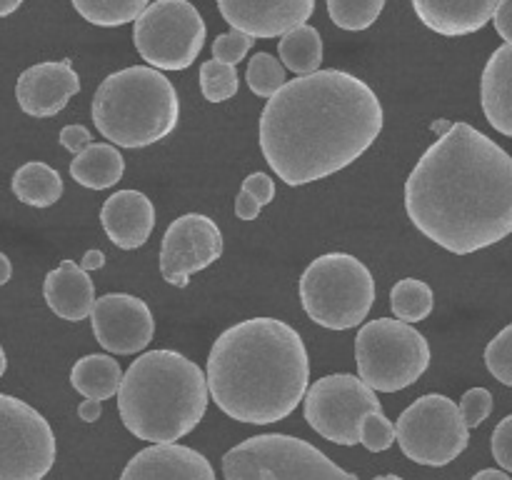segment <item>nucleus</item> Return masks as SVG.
Returning <instances> with one entry per match:
<instances>
[{
    "label": "nucleus",
    "mask_w": 512,
    "mask_h": 480,
    "mask_svg": "<svg viewBox=\"0 0 512 480\" xmlns=\"http://www.w3.org/2000/svg\"><path fill=\"white\" fill-rule=\"evenodd\" d=\"M375 480H403V478H398V475H378Z\"/></svg>",
    "instance_id": "nucleus-46"
},
{
    "label": "nucleus",
    "mask_w": 512,
    "mask_h": 480,
    "mask_svg": "<svg viewBox=\"0 0 512 480\" xmlns=\"http://www.w3.org/2000/svg\"><path fill=\"white\" fill-rule=\"evenodd\" d=\"M223 255V233L208 215L188 213L168 225L160 245V275L185 288L190 275L210 268Z\"/></svg>",
    "instance_id": "nucleus-13"
},
{
    "label": "nucleus",
    "mask_w": 512,
    "mask_h": 480,
    "mask_svg": "<svg viewBox=\"0 0 512 480\" xmlns=\"http://www.w3.org/2000/svg\"><path fill=\"white\" fill-rule=\"evenodd\" d=\"M435 295L428 283L418 278H403L390 290V308L395 318L405 323H420L433 313Z\"/></svg>",
    "instance_id": "nucleus-26"
},
{
    "label": "nucleus",
    "mask_w": 512,
    "mask_h": 480,
    "mask_svg": "<svg viewBox=\"0 0 512 480\" xmlns=\"http://www.w3.org/2000/svg\"><path fill=\"white\" fill-rule=\"evenodd\" d=\"M493 458L498 460L500 468L512 473V415L500 420L498 428L493 430Z\"/></svg>",
    "instance_id": "nucleus-35"
},
{
    "label": "nucleus",
    "mask_w": 512,
    "mask_h": 480,
    "mask_svg": "<svg viewBox=\"0 0 512 480\" xmlns=\"http://www.w3.org/2000/svg\"><path fill=\"white\" fill-rule=\"evenodd\" d=\"M100 223L110 243L120 250L140 248L153 233V200L140 190H118L100 208Z\"/></svg>",
    "instance_id": "nucleus-18"
},
{
    "label": "nucleus",
    "mask_w": 512,
    "mask_h": 480,
    "mask_svg": "<svg viewBox=\"0 0 512 480\" xmlns=\"http://www.w3.org/2000/svg\"><path fill=\"white\" fill-rule=\"evenodd\" d=\"M225 480H358L308 440L265 433L243 440L223 458Z\"/></svg>",
    "instance_id": "nucleus-7"
},
{
    "label": "nucleus",
    "mask_w": 512,
    "mask_h": 480,
    "mask_svg": "<svg viewBox=\"0 0 512 480\" xmlns=\"http://www.w3.org/2000/svg\"><path fill=\"white\" fill-rule=\"evenodd\" d=\"M203 15L188 0H155L133 23L140 58L158 70H185L205 45Z\"/></svg>",
    "instance_id": "nucleus-9"
},
{
    "label": "nucleus",
    "mask_w": 512,
    "mask_h": 480,
    "mask_svg": "<svg viewBox=\"0 0 512 480\" xmlns=\"http://www.w3.org/2000/svg\"><path fill=\"white\" fill-rule=\"evenodd\" d=\"M480 100L488 123L512 138V43L500 45L485 63Z\"/></svg>",
    "instance_id": "nucleus-21"
},
{
    "label": "nucleus",
    "mask_w": 512,
    "mask_h": 480,
    "mask_svg": "<svg viewBox=\"0 0 512 480\" xmlns=\"http://www.w3.org/2000/svg\"><path fill=\"white\" fill-rule=\"evenodd\" d=\"M385 0H328V15L338 28L358 33L380 18Z\"/></svg>",
    "instance_id": "nucleus-28"
},
{
    "label": "nucleus",
    "mask_w": 512,
    "mask_h": 480,
    "mask_svg": "<svg viewBox=\"0 0 512 480\" xmlns=\"http://www.w3.org/2000/svg\"><path fill=\"white\" fill-rule=\"evenodd\" d=\"M395 440H398V430L385 418L383 410H375V413L365 415L363 425H360V443L365 445V450H370V453H383Z\"/></svg>",
    "instance_id": "nucleus-32"
},
{
    "label": "nucleus",
    "mask_w": 512,
    "mask_h": 480,
    "mask_svg": "<svg viewBox=\"0 0 512 480\" xmlns=\"http://www.w3.org/2000/svg\"><path fill=\"white\" fill-rule=\"evenodd\" d=\"M208 375L175 350H148L125 370L118 413L125 428L150 443L193 433L208 410Z\"/></svg>",
    "instance_id": "nucleus-4"
},
{
    "label": "nucleus",
    "mask_w": 512,
    "mask_h": 480,
    "mask_svg": "<svg viewBox=\"0 0 512 480\" xmlns=\"http://www.w3.org/2000/svg\"><path fill=\"white\" fill-rule=\"evenodd\" d=\"M205 375L210 398L228 418L253 425L278 423L308 393V348L298 330L283 320H240L218 335Z\"/></svg>",
    "instance_id": "nucleus-3"
},
{
    "label": "nucleus",
    "mask_w": 512,
    "mask_h": 480,
    "mask_svg": "<svg viewBox=\"0 0 512 480\" xmlns=\"http://www.w3.org/2000/svg\"><path fill=\"white\" fill-rule=\"evenodd\" d=\"M243 190H248L260 205H268L275 200V183L273 178L265 173H250L248 178L243 180Z\"/></svg>",
    "instance_id": "nucleus-36"
},
{
    "label": "nucleus",
    "mask_w": 512,
    "mask_h": 480,
    "mask_svg": "<svg viewBox=\"0 0 512 480\" xmlns=\"http://www.w3.org/2000/svg\"><path fill=\"white\" fill-rule=\"evenodd\" d=\"M493 25L500 38L512 43V0H500L493 15Z\"/></svg>",
    "instance_id": "nucleus-38"
},
{
    "label": "nucleus",
    "mask_w": 512,
    "mask_h": 480,
    "mask_svg": "<svg viewBox=\"0 0 512 480\" xmlns=\"http://www.w3.org/2000/svg\"><path fill=\"white\" fill-rule=\"evenodd\" d=\"M23 5V0H0V18H8Z\"/></svg>",
    "instance_id": "nucleus-44"
},
{
    "label": "nucleus",
    "mask_w": 512,
    "mask_h": 480,
    "mask_svg": "<svg viewBox=\"0 0 512 480\" xmlns=\"http://www.w3.org/2000/svg\"><path fill=\"white\" fill-rule=\"evenodd\" d=\"M260 210H263V205H260L248 190L240 188L238 198H235V215H238L240 220H255L260 215Z\"/></svg>",
    "instance_id": "nucleus-39"
},
{
    "label": "nucleus",
    "mask_w": 512,
    "mask_h": 480,
    "mask_svg": "<svg viewBox=\"0 0 512 480\" xmlns=\"http://www.w3.org/2000/svg\"><path fill=\"white\" fill-rule=\"evenodd\" d=\"M55 455L48 420L25 400L0 393V480H43Z\"/></svg>",
    "instance_id": "nucleus-11"
},
{
    "label": "nucleus",
    "mask_w": 512,
    "mask_h": 480,
    "mask_svg": "<svg viewBox=\"0 0 512 480\" xmlns=\"http://www.w3.org/2000/svg\"><path fill=\"white\" fill-rule=\"evenodd\" d=\"M120 480H215V470L188 445L153 443L128 460Z\"/></svg>",
    "instance_id": "nucleus-17"
},
{
    "label": "nucleus",
    "mask_w": 512,
    "mask_h": 480,
    "mask_svg": "<svg viewBox=\"0 0 512 480\" xmlns=\"http://www.w3.org/2000/svg\"><path fill=\"white\" fill-rule=\"evenodd\" d=\"M253 35L240 33V30H230V33L218 35L213 40V58L220 63L238 65L240 60H245V55L253 48Z\"/></svg>",
    "instance_id": "nucleus-33"
},
{
    "label": "nucleus",
    "mask_w": 512,
    "mask_h": 480,
    "mask_svg": "<svg viewBox=\"0 0 512 480\" xmlns=\"http://www.w3.org/2000/svg\"><path fill=\"white\" fill-rule=\"evenodd\" d=\"M240 88V78L235 65L220 63V60H205L200 65V93L208 103H225L235 98Z\"/></svg>",
    "instance_id": "nucleus-29"
},
{
    "label": "nucleus",
    "mask_w": 512,
    "mask_h": 480,
    "mask_svg": "<svg viewBox=\"0 0 512 480\" xmlns=\"http://www.w3.org/2000/svg\"><path fill=\"white\" fill-rule=\"evenodd\" d=\"M90 323L95 340L115 355L140 353L155 335V320L148 303L128 293H108L95 300Z\"/></svg>",
    "instance_id": "nucleus-14"
},
{
    "label": "nucleus",
    "mask_w": 512,
    "mask_h": 480,
    "mask_svg": "<svg viewBox=\"0 0 512 480\" xmlns=\"http://www.w3.org/2000/svg\"><path fill=\"white\" fill-rule=\"evenodd\" d=\"M460 413L468 428H478L493 413V393L488 388H470L460 400Z\"/></svg>",
    "instance_id": "nucleus-34"
},
{
    "label": "nucleus",
    "mask_w": 512,
    "mask_h": 480,
    "mask_svg": "<svg viewBox=\"0 0 512 480\" xmlns=\"http://www.w3.org/2000/svg\"><path fill=\"white\" fill-rule=\"evenodd\" d=\"M470 480H512L508 473H503V470H495V468H485L480 470L478 475H473Z\"/></svg>",
    "instance_id": "nucleus-42"
},
{
    "label": "nucleus",
    "mask_w": 512,
    "mask_h": 480,
    "mask_svg": "<svg viewBox=\"0 0 512 480\" xmlns=\"http://www.w3.org/2000/svg\"><path fill=\"white\" fill-rule=\"evenodd\" d=\"M43 298L58 318L80 323L90 318L95 308V285L88 270H83L73 260H63L58 268L45 275Z\"/></svg>",
    "instance_id": "nucleus-20"
},
{
    "label": "nucleus",
    "mask_w": 512,
    "mask_h": 480,
    "mask_svg": "<svg viewBox=\"0 0 512 480\" xmlns=\"http://www.w3.org/2000/svg\"><path fill=\"white\" fill-rule=\"evenodd\" d=\"M355 363L370 388L378 393H398L428 370L430 345L405 320L378 318L358 330Z\"/></svg>",
    "instance_id": "nucleus-8"
},
{
    "label": "nucleus",
    "mask_w": 512,
    "mask_h": 480,
    "mask_svg": "<svg viewBox=\"0 0 512 480\" xmlns=\"http://www.w3.org/2000/svg\"><path fill=\"white\" fill-rule=\"evenodd\" d=\"M90 143H93V135H90V130L85 125H65L60 130V145L65 150H70L73 155L83 153Z\"/></svg>",
    "instance_id": "nucleus-37"
},
{
    "label": "nucleus",
    "mask_w": 512,
    "mask_h": 480,
    "mask_svg": "<svg viewBox=\"0 0 512 480\" xmlns=\"http://www.w3.org/2000/svg\"><path fill=\"white\" fill-rule=\"evenodd\" d=\"M415 228L455 255L512 233V158L470 123H450L405 180Z\"/></svg>",
    "instance_id": "nucleus-1"
},
{
    "label": "nucleus",
    "mask_w": 512,
    "mask_h": 480,
    "mask_svg": "<svg viewBox=\"0 0 512 480\" xmlns=\"http://www.w3.org/2000/svg\"><path fill=\"white\" fill-rule=\"evenodd\" d=\"M378 93L345 70L295 75L260 115V150L283 183L308 185L340 173L378 140Z\"/></svg>",
    "instance_id": "nucleus-2"
},
{
    "label": "nucleus",
    "mask_w": 512,
    "mask_h": 480,
    "mask_svg": "<svg viewBox=\"0 0 512 480\" xmlns=\"http://www.w3.org/2000/svg\"><path fill=\"white\" fill-rule=\"evenodd\" d=\"M100 413H103V405H100V400L85 398L83 403L78 405V415H80V420H85V423H95V420L100 418Z\"/></svg>",
    "instance_id": "nucleus-40"
},
{
    "label": "nucleus",
    "mask_w": 512,
    "mask_h": 480,
    "mask_svg": "<svg viewBox=\"0 0 512 480\" xmlns=\"http://www.w3.org/2000/svg\"><path fill=\"white\" fill-rule=\"evenodd\" d=\"M500 0H413L420 23L445 38H463L493 20Z\"/></svg>",
    "instance_id": "nucleus-19"
},
{
    "label": "nucleus",
    "mask_w": 512,
    "mask_h": 480,
    "mask_svg": "<svg viewBox=\"0 0 512 480\" xmlns=\"http://www.w3.org/2000/svg\"><path fill=\"white\" fill-rule=\"evenodd\" d=\"M10 275H13V265H10L8 255L0 253V285H5L10 280Z\"/></svg>",
    "instance_id": "nucleus-43"
},
{
    "label": "nucleus",
    "mask_w": 512,
    "mask_h": 480,
    "mask_svg": "<svg viewBox=\"0 0 512 480\" xmlns=\"http://www.w3.org/2000/svg\"><path fill=\"white\" fill-rule=\"evenodd\" d=\"M375 410H383L378 390L350 373L325 375L305 393V420L310 428L338 445L360 443L363 418Z\"/></svg>",
    "instance_id": "nucleus-12"
},
{
    "label": "nucleus",
    "mask_w": 512,
    "mask_h": 480,
    "mask_svg": "<svg viewBox=\"0 0 512 480\" xmlns=\"http://www.w3.org/2000/svg\"><path fill=\"white\" fill-rule=\"evenodd\" d=\"M148 5L150 0H73V8L78 10L80 18L100 28L135 23Z\"/></svg>",
    "instance_id": "nucleus-27"
},
{
    "label": "nucleus",
    "mask_w": 512,
    "mask_h": 480,
    "mask_svg": "<svg viewBox=\"0 0 512 480\" xmlns=\"http://www.w3.org/2000/svg\"><path fill=\"white\" fill-rule=\"evenodd\" d=\"M105 265V255L103 250H88V253L83 255V260H80V268L83 270H98Z\"/></svg>",
    "instance_id": "nucleus-41"
},
{
    "label": "nucleus",
    "mask_w": 512,
    "mask_h": 480,
    "mask_svg": "<svg viewBox=\"0 0 512 480\" xmlns=\"http://www.w3.org/2000/svg\"><path fill=\"white\" fill-rule=\"evenodd\" d=\"M90 113L105 140L118 148H145L178 128V90L153 65H130L98 85Z\"/></svg>",
    "instance_id": "nucleus-5"
},
{
    "label": "nucleus",
    "mask_w": 512,
    "mask_h": 480,
    "mask_svg": "<svg viewBox=\"0 0 512 480\" xmlns=\"http://www.w3.org/2000/svg\"><path fill=\"white\" fill-rule=\"evenodd\" d=\"M10 188L20 203L33 205V208H50L63 195V178L48 163L30 160L15 170Z\"/></svg>",
    "instance_id": "nucleus-24"
},
{
    "label": "nucleus",
    "mask_w": 512,
    "mask_h": 480,
    "mask_svg": "<svg viewBox=\"0 0 512 480\" xmlns=\"http://www.w3.org/2000/svg\"><path fill=\"white\" fill-rule=\"evenodd\" d=\"M125 173V160L113 143H90L70 163V175L90 190L113 188Z\"/></svg>",
    "instance_id": "nucleus-22"
},
{
    "label": "nucleus",
    "mask_w": 512,
    "mask_h": 480,
    "mask_svg": "<svg viewBox=\"0 0 512 480\" xmlns=\"http://www.w3.org/2000/svg\"><path fill=\"white\" fill-rule=\"evenodd\" d=\"M230 28L253 38H278L310 20L315 0H218Z\"/></svg>",
    "instance_id": "nucleus-16"
},
{
    "label": "nucleus",
    "mask_w": 512,
    "mask_h": 480,
    "mask_svg": "<svg viewBox=\"0 0 512 480\" xmlns=\"http://www.w3.org/2000/svg\"><path fill=\"white\" fill-rule=\"evenodd\" d=\"M398 445L418 465H448L468 448L470 435L460 405L448 395L430 393L415 400L398 418Z\"/></svg>",
    "instance_id": "nucleus-10"
},
{
    "label": "nucleus",
    "mask_w": 512,
    "mask_h": 480,
    "mask_svg": "<svg viewBox=\"0 0 512 480\" xmlns=\"http://www.w3.org/2000/svg\"><path fill=\"white\" fill-rule=\"evenodd\" d=\"M278 53L285 68L293 70L295 75L318 73L320 63H323V40H320L318 28L303 23L288 30L285 35H280Z\"/></svg>",
    "instance_id": "nucleus-25"
},
{
    "label": "nucleus",
    "mask_w": 512,
    "mask_h": 480,
    "mask_svg": "<svg viewBox=\"0 0 512 480\" xmlns=\"http://www.w3.org/2000/svg\"><path fill=\"white\" fill-rule=\"evenodd\" d=\"M80 93V78L70 60H45L18 75L15 100L30 118H53Z\"/></svg>",
    "instance_id": "nucleus-15"
},
{
    "label": "nucleus",
    "mask_w": 512,
    "mask_h": 480,
    "mask_svg": "<svg viewBox=\"0 0 512 480\" xmlns=\"http://www.w3.org/2000/svg\"><path fill=\"white\" fill-rule=\"evenodd\" d=\"M5 368H8V358H5V350L3 345H0V378L5 375Z\"/></svg>",
    "instance_id": "nucleus-45"
},
{
    "label": "nucleus",
    "mask_w": 512,
    "mask_h": 480,
    "mask_svg": "<svg viewBox=\"0 0 512 480\" xmlns=\"http://www.w3.org/2000/svg\"><path fill=\"white\" fill-rule=\"evenodd\" d=\"M485 365L495 380L512 388V323L500 330L485 348Z\"/></svg>",
    "instance_id": "nucleus-31"
},
{
    "label": "nucleus",
    "mask_w": 512,
    "mask_h": 480,
    "mask_svg": "<svg viewBox=\"0 0 512 480\" xmlns=\"http://www.w3.org/2000/svg\"><path fill=\"white\" fill-rule=\"evenodd\" d=\"M245 80H248L250 90H253L258 98H273V95L288 83V80H285V65H280L270 53H255L253 58H250Z\"/></svg>",
    "instance_id": "nucleus-30"
},
{
    "label": "nucleus",
    "mask_w": 512,
    "mask_h": 480,
    "mask_svg": "<svg viewBox=\"0 0 512 480\" xmlns=\"http://www.w3.org/2000/svg\"><path fill=\"white\" fill-rule=\"evenodd\" d=\"M300 303L313 323L328 330L358 328L375 303V280L363 260L325 253L300 275Z\"/></svg>",
    "instance_id": "nucleus-6"
},
{
    "label": "nucleus",
    "mask_w": 512,
    "mask_h": 480,
    "mask_svg": "<svg viewBox=\"0 0 512 480\" xmlns=\"http://www.w3.org/2000/svg\"><path fill=\"white\" fill-rule=\"evenodd\" d=\"M120 383H123V370H120L118 360L110 355H85L70 370V385L85 398H113L118 395Z\"/></svg>",
    "instance_id": "nucleus-23"
}]
</instances>
